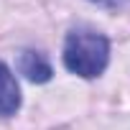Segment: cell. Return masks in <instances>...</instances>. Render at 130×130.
I'll list each match as a JSON object with an SVG mask.
<instances>
[{
	"mask_svg": "<svg viewBox=\"0 0 130 130\" xmlns=\"http://www.w3.org/2000/svg\"><path fill=\"white\" fill-rule=\"evenodd\" d=\"M110 59V43L97 31H72L64 43V67L84 79L100 77Z\"/></svg>",
	"mask_w": 130,
	"mask_h": 130,
	"instance_id": "6da1fadb",
	"label": "cell"
},
{
	"mask_svg": "<svg viewBox=\"0 0 130 130\" xmlns=\"http://www.w3.org/2000/svg\"><path fill=\"white\" fill-rule=\"evenodd\" d=\"M21 107V89L13 72L0 61V117H10Z\"/></svg>",
	"mask_w": 130,
	"mask_h": 130,
	"instance_id": "7a4b0ae2",
	"label": "cell"
},
{
	"mask_svg": "<svg viewBox=\"0 0 130 130\" xmlns=\"http://www.w3.org/2000/svg\"><path fill=\"white\" fill-rule=\"evenodd\" d=\"M18 72L21 74H26V79H31V82H48L51 79V64L46 61V56L43 54H38V51H31V48H26V51H21V56H18Z\"/></svg>",
	"mask_w": 130,
	"mask_h": 130,
	"instance_id": "3957f363",
	"label": "cell"
},
{
	"mask_svg": "<svg viewBox=\"0 0 130 130\" xmlns=\"http://www.w3.org/2000/svg\"><path fill=\"white\" fill-rule=\"evenodd\" d=\"M92 3H100L107 8H122V5H130V0H92Z\"/></svg>",
	"mask_w": 130,
	"mask_h": 130,
	"instance_id": "277c9868",
	"label": "cell"
}]
</instances>
